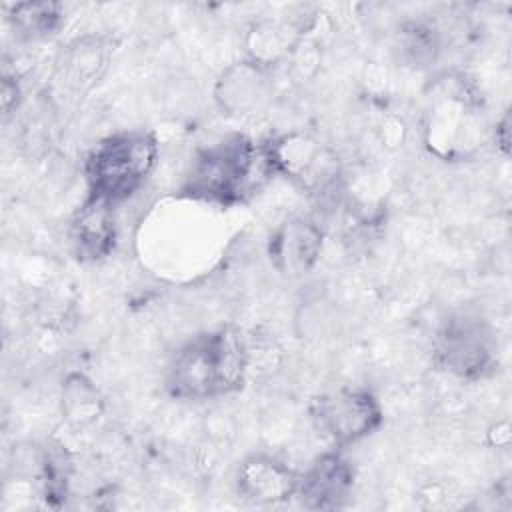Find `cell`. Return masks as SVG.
Masks as SVG:
<instances>
[{
    "instance_id": "cell-13",
    "label": "cell",
    "mask_w": 512,
    "mask_h": 512,
    "mask_svg": "<svg viewBox=\"0 0 512 512\" xmlns=\"http://www.w3.org/2000/svg\"><path fill=\"white\" fill-rule=\"evenodd\" d=\"M110 46L100 36H84L70 42L58 60V74L66 88L74 92L90 90L106 72Z\"/></svg>"
},
{
    "instance_id": "cell-12",
    "label": "cell",
    "mask_w": 512,
    "mask_h": 512,
    "mask_svg": "<svg viewBox=\"0 0 512 512\" xmlns=\"http://www.w3.org/2000/svg\"><path fill=\"white\" fill-rule=\"evenodd\" d=\"M270 96L268 68L250 60L236 62L222 72L216 82L214 98L226 114L244 116L256 112Z\"/></svg>"
},
{
    "instance_id": "cell-17",
    "label": "cell",
    "mask_w": 512,
    "mask_h": 512,
    "mask_svg": "<svg viewBox=\"0 0 512 512\" xmlns=\"http://www.w3.org/2000/svg\"><path fill=\"white\" fill-rule=\"evenodd\" d=\"M42 474H44L46 500L56 504V500L64 498L68 476H70V458L62 446L48 448L44 452Z\"/></svg>"
},
{
    "instance_id": "cell-8",
    "label": "cell",
    "mask_w": 512,
    "mask_h": 512,
    "mask_svg": "<svg viewBox=\"0 0 512 512\" xmlns=\"http://www.w3.org/2000/svg\"><path fill=\"white\" fill-rule=\"evenodd\" d=\"M352 486V466L340 454L328 452L298 478L296 496L310 510H334L348 500Z\"/></svg>"
},
{
    "instance_id": "cell-18",
    "label": "cell",
    "mask_w": 512,
    "mask_h": 512,
    "mask_svg": "<svg viewBox=\"0 0 512 512\" xmlns=\"http://www.w3.org/2000/svg\"><path fill=\"white\" fill-rule=\"evenodd\" d=\"M494 140L498 144V148L508 154V148H510V116L504 114V118L496 124V130H494Z\"/></svg>"
},
{
    "instance_id": "cell-6",
    "label": "cell",
    "mask_w": 512,
    "mask_h": 512,
    "mask_svg": "<svg viewBox=\"0 0 512 512\" xmlns=\"http://www.w3.org/2000/svg\"><path fill=\"white\" fill-rule=\"evenodd\" d=\"M274 174H282L310 196H324L340 180L334 148L308 132H288L266 142Z\"/></svg>"
},
{
    "instance_id": "cell-3",
    "label": "cell",
    "mask_w": 512,
    "mask_h": 512,
    "mask_svg": "<svg viewBox=\"0 0 512 512\" xmlns=\"http://www.w3.org/2000/svg\"><path fill=\"white\" fill-rule=\"evenodd\" d=\"M424 144L446 160H466L482 148L488 124L484 102L474 84L462 74L440 76L428 96L424 108Z\"/></svg>"
},
{
    "instance_id": "cell-1",
    "label": "cell",
    "mask_w": 512,
    "mask_h": 512,
    "mask_svg": "<svg viewBox=\"0 0 512 512\" xmlns=\"http://www.w3.org/2000/svg\"><path fill=\"white\" fill-rule=\"evenodd\" d=\"M272 174L266 142L230 134L198 150L186 172L182 192L196 200L236 206L254 198Z\"/></svg>"
},
{
    "instance_id": "cell-9",
    "label": "cell",
    "mask_w": 512,
    "mask_h": 512,
    "mask_svg": "<svg viewBox=\"0 0 512 512\" xmlns=\"http://www.w3.org/2000/svg\"><path fill=\"white\" fill-rule=\"evenodd\" d=\"M322 250L320 226L304 216L286 220L270 242V258L286 276L308 274Z\"/></svg>"
},
{
    "instance_id": "cell-5",
    "label": "cell",
    "mask_w": 512,
    "mask_h": 512,
    "mask_svg": "<svg viewBox=\"0 0 512 512\" xmlns=\"http://www.w3.org/2000/svg\"><path fill=\"white\" fill-rule=\"evenodd\" d=\"M434 358L462 380L484 378L498 366L496 334L480 316L452 314L436 332Z\"/></svg>"
},
{
    "instance_id": "cell-7",
    "label": "cell",
    "mask_w": 512,
    "mask_h": 512,
    "mask_svg": "<svg viewBox=\"0 0 512 512\" xmlns=\"http://www.w3.org/2000/svg\"><path fill=\"white\" fill-rule=\"evenodd\" d=\"M318 430L336 446H348L374 434L382 424L378 400L360 388H340L320 396L312 406Z\"/></svg>"
},
{
    "instance_id": "cell-19",
    "label": "cell",
    "mask_w": 512,
    "mask_h": 512,
    "mask_svg": "<svg viewBox=\"0 0 512 512\" xmlns=\"http://www.w3.org/2000/svg\"><path fill=\"white\" fill-rule=\"evenodd\" d=\"M18 104V86L10 84V78H4L2 82V106L4 114H10V110Z\"/></svg>"
},
{
    "instance_id": "cell-14",
    "label": "cell",
    "mask_w": 512,
    "mask_h": 512,
    "mask_svg": "<svg viewBox=\"0 0 512 512\" xmlns=\"http://www.w3.org/2000/svg\"><path fill=\"white\" fill-rule=\"evenodd\" d=\"M302 28L294 22H282V20H262L256 22L246 36V50L248 60L270 68L276 62L284 60L300 42Z\"/></svg>"
},
{
    "instance_id": "cell-16",
    "label": "cell",
    "mask_w": 512,
    "mask_h": 512,
    "mask_svg": "<svg viewBox=\"0 0 512 512\" xmlns=\"http://www.w3.org/2000/svg\"><path fill=\"white\" fill-rule=\"evenodd\" d=\"M8 20L24 38H46L62 24V6L56 2H20L8 8Z\"/></svg>"
},
{
    "instance_id": "cell-11",
    "label": "cell",
    "mask_w": 512,
    "mask_h": 512,
    "mask_svg": "<svg viewBox=\"0 0 512 512\" xmlns=\"http://www.w3.org/2000/svg\"><path fill=\"white\" fill-rule=\"evenodd\" d=\"M72 246L82 260H102L116 244L114 204L98 196L86 198L70 224Z\"/></svg>"
},
{
    "instance_id": "cell-4",
    "label": "cell",
    "mask_w": 512,
    "mask_h": 512,
    "mask_svg": "<svg viewBox=\"0 0 512 512\" xmlns=\"http://www.w3.org/2000/svg\"><path fill=\"white\" fill-rule=\"evenodd\" d=\"M158 144L150 132H118L90 152L84 174L90 196L118 204L132 196L156 166Z\"/></svg>"
},
{
    "instance_id": "cell-2",
    "label": "cell",
    "mask_w": 512,
    "mask_h": 512,
    "mask_svg": "<svg viewBox=\"0 0 512 512\" xmlns=\"http://www.w3.org/2000/svg\"><path fill=\"white\" fill-rule=\"evenodd\" d=\"M248 348L238 328L220 326L188 340L174 356L166 388L174 398L206 400L242 388Z\"/></svg>"
},
{
    "instance_id": "cell-15",
    "label": "cell",
    "mask_w": 512,
    "mask_h": 512,
    "mask_svg": "<svg viewBox=\"0 0 512 512\" xmlns=\"http://www.w3.org/2000/svg\"><path fill=\"white\" fill-rule=\"evenodd\" d=\"M104 410V398L84 374H70L62 384V416L72 428L94 424Z\"/></svg>"
},
{
    "instance_id": "cell-10",
    "label": "cell",
    "mask_w": 512,
    "mask_h": 512,
    "mask_svg": "<svg viewBox=\"0 0 512 512\" xmlns=\"http://www.w3.org/2000/svg\"><path fill=\"white\" fill-rule=\"evenodd\" d=\"M298 478L286 464L264 454H252L238 466L236 486L254 504H280L296 496Z\"/></svg>"
}]
</instances>
